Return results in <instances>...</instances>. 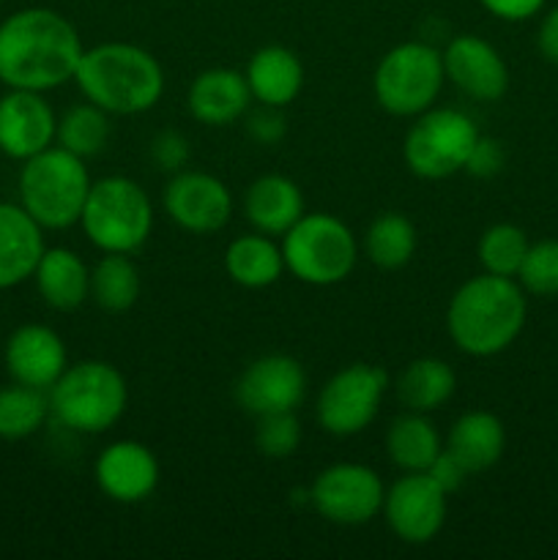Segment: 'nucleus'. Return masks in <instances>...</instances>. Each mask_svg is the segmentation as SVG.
Instances as JSON below:
<instances>
[{"mask_svg": "<svg viewBox=\"0 0 558 560\" xmlns=\"http://www.w3.org/2000/svg\"><path fill=\"white\" fill-rule=\"evenodd\" d=\"M82 49L71 20L47 5H27L0 22V82L49 93L74 80Z\"/></svg>", "mask_w": 558, "mask_h": 560, "instance_id": "1", "label": "nucleus"}, {"mask_svg": "<svg viewBox=\"0 0 558 560\" xmlns=\"http://www.w3.org/2000/svg\"><path fill=\"white\" fill-rule=\"evenodd\" d=\"M528 317V299L518 279L481 271L460 284L446 306V334L454 348L490 359L512 348Z\"/></svg>", "mask_w": 558, "mask_h": 560, "instance_id": "2", "label": "nucleus"}, {"mask_svg": "<svg viewBox=\"0 0 558 560\" xmlns=\"http://www.w3.org/2000/svg\"><path fill=\"white\" fill-rule=\"evenodd\" d=\"M74 82L82 98L109 115H140L159 104L164 69L148 49L129 42H104L82 49Z\"/></svg>", "mask_w": 558, "mask_h": 560, "instance_id": "3", "label": "nucleus"}, {"mask_svg": "<svg viewBox=\"0 0 558 560\" xmlns=\"http://www.w3.org/2000/svg\"><path fill=\"white\" fill-rule=\"evenodd\" d=\"M47 397L49 419L77 435H102L113 430L129 408L124 372L102 359H85L66 366Z\"/></svg>", "mask_w": 558, "mask_h": 560, "instance_id": "4", "label": "nucleus"}, {"mask_svg": "<svg viewBox=\"0 0 558 560\" xmlns=\"http://www.w3.org/2000/svg\"><path fill=\"white\" fill-rule=\"evenodd\" d=\"M91 184L85 159L53 145L22 162L16 178V197H20L16 202L42 224L44 233L47 230L58 233L80 224Z\"/></svg>", "mask_w": 558, "mask_h": 560, "instance_id": "5", "label": "nucleus"}, {"mask_svg": "<svg viewBox=\"0 0 558 560\" xmlns=\"http://www.w3.org/2000/svg\"><path fill=\"white\" fill-rule=\"evenodd\" d=\"M153 202L148 191L126 175H107L91 184L80 228L98 252L135 255L153 233Z\"/></svg>", "mask_w": 558, "mask_h": 560, "instance_id": "6", "label": "nucleus"}, {"mask_svg": "<svg viewBox=\"0 0 558 560\" xmlns=\"http://www.w3.org/2000/svg\"><path fill=\"white\" fill-rule=\"evenodd\" d=\"M284 271L312 288H334L353 273L359 262L356 233L339 217L326 211H306L279 238Z\"/></svg>", "mask_w": 558, "mask_h": 560, "instance_id": "7", "label": "nucleus"}, {"mask_svg": "<svg viewBox=\"0 0 558 560\" xmlns=\"http://www.w3.org/2000/svg\"><path fill=\"white\" fill-rule=\"evenodd\" d=\"M446 85L441 47L432 42H403L388 49L372 74V93L394 118H416L435 107Z\"/></svg>", "mask_w": 558, "mask_h": 560, "instance_id": "8", "label": "nucleus"}, {"mask_svg": "<svg viewBox=\"0 0 558 560\" xmlns=\"http://www.w3.org/2000/svg\"><path fill=\"white\" fill-rule=\"evenodd\" d=\"M479 126L468 113L457 107H430L410 118L403 140L405 167L425 180H443L463 173L476 140Z\"/></svg>", "mask_w": 558, "mask_h": 560, "instance_id": "9", "label": "nucleus"}, {"mask_svg": "<svg viewBox=\"0 0 558 560\" xmlns=\"http://www.w3.org/2000/svg\"><path fill=\"white\" fill-rule=\"evenodd\" d=\"M388 394L386 370L375 364H356L334 372L321 388L315 419L328 435L353 438L377 419Z\"/></svg>", "mask_w": 558, "mask_h": 560, "instance_id": "10", "label": "nucleus"}, {"mask_svg": "<svg viewBox=\"0 0 558 560\" xmlns=\"http://www.w3.org/2000/svg\"><path fill=\"white\" fill-rule=\"evenodd\" d=\"M386 485L381 474L364 463H334L315 476L310 487V506L326 523L367 525L383 512Z\"/></svg>", "mask_w": 558, "mask_h": 560, "instance_id": "11", "label": "nucleus"}, {"mask_svg": "<svg viewBox=\"0 0 558 560\" xmlns=\"http://www.w3.org/2000/svg\"><path fill=\"white\" fill-rule=\"evenodd\" d=\"M162 208L175 228L191 235H211L233 219V191L217 175L186 167L164 184Z\"/></svg>", "mask_w": 558, "mask_h": 560, "instance_id": "12", "label": "nucleus"}, {"mask_svg": "<svg viewBox=\"0 0 558 560\" xmlns=\"http://www.w3.org/2000/svg\"><path fill=\"white\" fill-rule=\"evenodd\" d=\"M449 495L425 474H403L383 498V520L405 545H430L446 525Z\"/></svg>", "mask_w": 558, "mask_h": 560, "instance_id": "13", "label": "nucleus"}, {"mask_svg": "<svg viewBox=\"0 0 558 560\" xmlns=\"http://www.w3.org/2000/svg\"><path fill=\"white\" fill-rule=\"evenodd\" d=\"M306 394V372L293 355L268 353L252 361L235 381V402L249 416L295 410Z\"/></svg>", "mask_w": 558, "mask_h": 560, "instance_id": "14", "label": "nucleus"}, {"mask_svg": "<svg viewBox=\"0 0 558 560\" xmlns=\"http://www.w3.org/2000/svg\"><path fill=\"white\" fill-rule=\"evenodd\" d=\"M58 115L38 91L5 88L0 96V153L14 162H27L55 145Z\"/></svg>", "mask_w": 558, "mask_h": 560, "instance_id": "15", "label": "nucleus"}, {"mask_svg": "<svg viewBox=\"0 0 558 560\" xmlns=\"http://www.w3.org/2000/svg\"><path fill=\"white\" fill-rule=\"evenodd\" d=\"M446 82L470 102H498L509 88V66L487 38L457 33L441 49Z\"/></svg>", "mask_w": 558, "mask_h": 560, "instance_id": "16", "label": "nucleus"}, {"mask_svg": "<svg viewBox=\"0 0 558 560\" xmlns=\"http://www.w3.org/2000/svg\"><path fill=\"white\" fill-rule=\"evenodd\" d=\"M159 479L162 468L156 454L140 441L107 443L93 463V481L102 495L124 506L148 501L156 492Z\"/></svg>", "mask_w": 558, "mask_h": 560, "instance_id": "17", "label": "nucleus"}, {"mask_svg": "<svg viewBox=\"0 0 558 560\" xmlns=\"http://www.w3.org/2000/svg\"><path fill=\"white\" fill-rule=\"evenodd\" d=\"M3 364L14 383L49 392L69 366V350L55 328L25 323L5 339Z\"/></svg>", "mask_w": 558, "mask_h": 560, "instance_id": "18", "label": "nucleus"}, {"mask_svg": "<svg viewBox=\"0 0 558 560\" xmlns=\"http://www.w3.org/2000/svg\"><path fill=\"white\" fill-rule=\"evenodd\" d=\"M252 102L255 98L246 85L244 71L224 69V66L200 71L186 93V107L191 118L202 126H217V129L244 118Z\"/></svg>", "mask_w": 558, "mask_h": 560, "instance_id": "19", "label": "nucleus"}, {"mask_svg": "<svg viewBox=\"0 0 558 560\" xmlns=\"http://www.w3.org/2000/svg\"><path fill=\"white\" fill-rule=\"evenodd\" d=\"M44 249L42 224L20 202L0 200V290L20 288L33 279Z\"/></svg>", "mask_w": 558, "mask_h": 560, "instance_id": "20", "label": "nucleus"}, {"mask_svg": "<svg viewBox=\"0 0 558 560\" xmlns=\"http://www.w3.org/2000/svg\"><path fill=\"white\" fill-rule=\"evenodd\" d=\"M306 213L304 191L293 178L279 173L260 175L244 191V217L257 233L282 238Z\"/></svg>", "mask_w": 558, "mask_h": 560, "instance_id": "21", "label": "nucleus"}, {"mask_svg": "<svg viewBox=\"0 0 558 560\" xmlns=\"http://www.w3.org/2000/svg\"><path fill=\"white\" fill-rule=\"evenodd\" d=\"M33 284L55 312H74L91 299V268L69 246H47L33 271Z\"/></svg>", "mask_w": 558, "mask_h": 560, "instance_id": "22", "label": "nucleus"}, {"mask_svg": "<svg viewBox=\"0 0 558 560\" xmlns=\"http://www.w3.org/2000/svg\"><path fill=\"white\" fill-rule=\"evenodd\" d=\"M443 448L457 457L470 476L485 474L503 457L507 430H503V421L490 410H468L449 427Z\"/></svg>", "mask_w": 558, "mask_h": 560, "instance_id": "23", "label": "nucleus"}, {"mask_svg": "<svg viewBox=\"0 0 558 560\" xmlns=\"http://www.w3.org/2000/svg\"><path fill=\"white\" fill-rule=\"evenodd\" d=\"M244 77L257 104L284 109L290 102H295L304 88V63L293 49L282 47V44H268L252 55Z\"/></svg>", "mask_w": 558, "mask_h": 560, "instance_id": "24", "label": "nucleus"}, {"mask_svg": "<svg viewBox=\"0 0 558 560\" xmlns=\"http://www.w3.org/2000/svg\"><path fill=\"white\" fill-rule=\"evenodd\" d=\"M224 273L230 282L246 290H266L284 273L282 246L274 235L252 233L235 235L224 249Z\"/></svg>", "mask_w": 558, "mask_h": 560, "instance_id": "25", "label": "nucleus"}, {"mask_svg": "<svg viewBox=\"0 0 558 560\" xmlns=\"http://www.w3.org/2000/svg\"><path fill=\"white\" fill-rule=\"evenodd\" d=\"M394 392H397L399 405L405 410L435 413L457 392V372L452 370L449 361L435 359V355H421L399 372Z\"/></svg>", "mask_w": 558, "mask_h": 560, "instance_id": "26", "label": "nucleus"}, {"mask_svg": "<svg viewBox=\"0 0 558 560\" xmlns=\"http://www.w3.org/2000/svg\"><path fill=\"white\" fill-rule=\"evenodd\" d=\"M443 452V438L430 421V413L405 410L392 421L386 432V454L403 474H419L435 463Z\"/></svg>", "mask_w": 558, "mask_h": 560, "instance_id": "27", "label": "nucleus"}, {"mask_svg": "<svg viewBox=\"0 0 558 560\" xmlns=\"http://www.w3.org/2000/svg\"><path fill=\"white\" fill-rule=\"evenodd\" d=\"M142 290L140 268L131 255L102 252L96 266L91 268V301L109 315L129 312L137 304Z\"/></svg>", "mask_w": 558, "mask_h": 560, "instance_id": "28", "label": "nucleus"}, {"mask_svg": "<svg viewBox=\"0 0 558 560\" xmlns=\"http://www.w3.org/2000/svg\"><path fill=\"white\" fill-rule=\"evenodd\" d=\"M364 252L372 266L399 271L416 255V228L405 213L386 211L372 219L364 235Z\"/></svg>", "mask_w": 558, "mask_h": 560, "instance_id": "29", "label": "nucleus"}, {"mask_svg": "<svg viewBox=\"0 0 558 560\" xmlns=\"http://www.w3.org/2000/svg\"><path fill=\"white\" fill-rule=\"evenodd\" d=\"M49 419V397L42 388L11 386L0 388V441H25L33 438Z\"/></svg>", "mask_w": 558, "mask_h": 560, "instance_id": "30", "label": "nucleus"}, {"mask_svg": "<svg viewBox=\"0 0 558 560\" xmlns=\"http://www.w3.org/2000/svg\"><path fill=\"white\" fill-rule=\"evenodd\" d=\"M109 113L91 102L74 104L58 118V137L55 145L66 148L80 159H96L109 142Z\"/></svg>", "mask_w": 558, "mask_h": 560, "instance_id": "31", "label": "nucleus"}, {"mask_svg": "<svg viewBox=\"0 0 558 560\" xmlns=\"http://www.w3.org/2000/svg\"><path fill=\"white\" fill-rule=\"evenodd\" d=\"M531 241L523 228L512 222H498L481 233L479 244H476V255H479L481 271L496 273V277L518 279L520 266L525 260Z\"/></svg>", "mask_w": 558, "mask_h": 560, "instance_id": "32", "label": "nucleus"}, {"mask_svg": "<svg viewBox=\"0 0 558 560\" xmlns=\"http://www.w3.org/2000/svg\"><path fill=\"white\" fill-rule=\"evenodd\" d=\"M518 282L525 293L550 299L558 295V241L547 238L531 244L518 271Z\"/></svg>", "mask_w": 558, "mask_h": 560, "instance_id": "33", "label": "nucleus"}, {"mask_svg": "<svg viewBox=\"0 0 558 560\" xmlns=\"http://www.w3.org/2000/svg\"><path fill=\"white\" fill-rule=\"evenodd\" d=\"M255 443L257 452L268 459L293 457L295 448L301 446V421L299 416H295V410L260 416V419H257Z\"/></svg>", "mask_w": 558, "mask_h": 560, "instance_id": "34", "label": "nucleus"}, {"mask_svg": "<svg viewBox=\"0 0 558 560\" xmlns=\"http://www.w3.org/2000/svg\"><path fill=\"white\" fill-rule=\"evenodd\" d=\"M148 153H151V162L156 164V170H162V173L167 175H175L181 173V170L189 167V159H191L189 140H186L178 129L159 131V135L151 140Z\"/></svg>", "mask_w": 558, "mask_h": 560, "instance_id": "35", "label": "nucleus"}, {"mask_svg": "<svg viewBox=\"0 0 558 560\" xmlns=\"http://www.w3.org/2000/svg\"><path fill=\"white\" fill-rule=\"evenodd\" d=\"M284 131H288V120H284L282 107L257 104L252 113L246 109V135H249L257 145H277V142H282Z\"/></svg>", "mask_w": 558, "mask_h": 560, "instance_id": "36", "label": "nucleus"}, {"mask_svg": "<svg viewBox=\"0 0 558 560\" xmlns=\"http://www.w3.org/2000/svg\"><path fill=\"white\" fill-rule=\"evenodd\" d=\"M503 164H507V153H503L501 142L492 140V137H479L463 173L474 175V178H492V175L501 173Z\"/></svg>", "mask_w": 558, "mask_h": 560, "instance_id": "37", "label": "nucleus"}, {"mask_svg": "<svg viewBox=\"0 0 558 560\" xmlns=\"http://www.w3.org/2000/svg\"><path fill=\"white\" fill-rule=\"evenodd\" d=\"M427 476H430L432 481H435L438 487H441L443 492H446V495H454V492L460 490V487L465 485V479H468V470L463 468V463H460L457 457H452V454L446 452V448H443L441 454H438L435 457V463L430 465V468L425 470Z\"/></svg>", "mask_w": 558, "mask_h": 560, "instance_id": "38", "label": "nucleus"}, {"mask_svg": "<svg viewBox=\"0 0 558 560\" xmlns=\"http://www.w3.org/2000/svg\"><path fill=\"white\" fill-rule=\"evenodd\" d=\"M481 9L490 11L496 20L525 22L545 9L547 0H479Z\"/></svg>", "mask_w": 558, "mask_h": 560, "instance_id": "39", "label": "nucleus"}, {"mask_svg": "<svg viewBox=\"0 0 558 560\" xmlns=\"http://www.w3.org/2000/svg\"><path fill=\"white\" fill-rule=\"evenodd\" d=\"M536 44H539L542 58L558 66V5L547 11L545 20H542L539 33H536Z\"/></svg>", "mask_w": 558, "mask_h": 560, "instance_id": "40", "label": "nucleus"}, {"mask_svg": "<svg viewBox=\"0 0 558 560\" xmlns=\"http://www.w3.org/2000/svg\"><path fill=\"white\" fill-rule=\"evenodd\" d=\"M0 3H3V0H0Z\"/></svg>", "mask_w": 558, "mask_h": 560, "instance_id": "41", "label": "nucleus"}]
</instances>
